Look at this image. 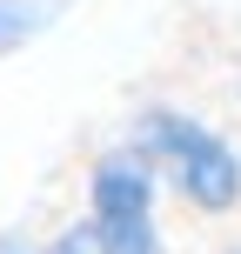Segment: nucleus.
Instances as JSON below:
<instances>
[{
    "label": "nucleus",
    "mask_w": 241,
    "mask_h": 254,
    "mask_svg": "<svg viewBox=\"0 0 241 254\" xmlns=\"http://www.w3.org/2000/svg\"><path fill=\"white\" fill-rule=\"evenodd\" d=\"M154 201H161L154 161L134 140H121V147H107L101 161L87 167V214L67 221L47 248L54 254H167Z\"/></svg>",
    "instance_id": "nucleus-1"
},
{
    "label": "nucleus",
    "mask_w": 241,
    "mask_h": 254,
    "mask_svg": "<svg viewBox=\"0 0 241 254\" xmlns=\"http://www.w3.org/2000/svg\"><path fill=\"white\" fill-rule=\"evenodd\" d=\"M0 254H54V248H40V241H27V234H0Z\"/></svg>",
    "instance_id": "nucleus-4"
},
{
    "label": "nucleus",
    "mask_w": 241,
    "mask_h": 254,
    "mask_svg": "<svg viewBox=\"0 0 241 254\" xmlns=\"http://www.w3.org/2000/svg\"><path fill=\"white\" fill-rule=\"evenodd\" d=\"M228 254H241V248H228Z\"/></svg>",
    "instance_id": "nucleus-5"
},
{
    "label": "nucleus",
    "mask_w": 241,
    "mask_h": 254,
    "mask_svg": "<svg viewBox=\"0 0 241 254\" xmlns=\"http://www.w3.org/2000/svg\"><path fill=\"white\" fill-rule=\"evenodd\" d=\"M74 7L80 0H0V61H13V54H27L34 40H47Z\"/></svg>",
    "instance_id": "nucleus-3"
},
{
    "label": "nucleus",
    "mask_w": 241,
    "mask_h": 254,
    "mask_svg": "<svg viewBox=\"0 0 241 254\" xmlns=\"http://www.w3.org/2000/svg\"><path fill=\"white\" fill-rule=\"evenodd\" d=\"M127 140L154 161L161 188H174L194 214H235L241 207V147L221 127H208L201 114H188V107H141Z\"/></svg>",
    "instance_id": "nucleus-2"
}]
</instances>
